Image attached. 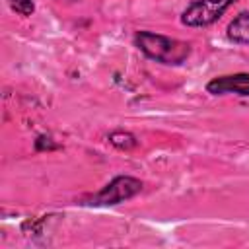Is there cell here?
Listing matches in <instances>:
<instances>
[{"label": "cell", "instance_id": "cell-3", "mask_svg": "<svg viewBox=\"0 0 249 249\" xmlns=\"http://www.w3.org/2000/svg\"><path fill=\"white\" fill-rule=\"evenodd\" d=\"M237 0H193L181 12L179 21L191 29H204L214 25Z\"/></svg>", "mask_w": 249, "mask_h": 249}, {"label": "cell", "instance_id": "cell-6", "mask_svg": "<svg viewBox=\"0 0 249 249\" xmlns=\"http://www.w3.org/2000/svg\"><path fill=\"white\" fill-rule=\"evenodd\" d=\"M107 140H109V144H111L113 148H117V150H121V152H130V150H134V148L138 146V138H136L132 132L123 130V128L109 132Z\"/></svg>", "mask_w": 249, "mask_h": 249}, {"label": "cell", "instance_id": "cell-5", "mask_svg": "<svg viewBox=\"0 0 249 249\" xmlns=\"http://www.w3.org/2000/svg\"><path fill=\"white\" fill-rule=\"evenodd\" d=\"M226 37L233 45L249 47V10L239 12L226 27Z\"/></svg>", "mask_w": 249, "mask_h": 249}, {"label": "cell", "instance_id": "cell-7", "mask_svg": "<svg viewBox=\"0 0 249 249\" xmlns=\"http://www.w3.org/2000/svg\"><path fill=\"white\" fill-rule=\"evenodd\" d=\"M8 6L14 14L21 18H29L35 12V2L33 0H8Z\"/></svg>", "mask_w": 249, "mask_h": 249}, {"label": "cell", "instance_id": "cell-1", "mask_svg": "<svg viewBox=\"0 0 249 249\" xmlns=\"http://www.w3.org/2000/svg\"><path fill=\"white\" fill-rule=\"evenodd\" d=\"M134 47L152 62L163 66H181L191 56V45L187 41L167 37L156 31L140 29L134 33Z\"/></svg>", "mask_w": 249, "mask_h": 249}, {"label": "cell", "instance_id": "cell-2", "mask_svg": "<svg viewBox=\"0 0 249 249\" xmlns=\"http://www.w3.org/2000/svg\"><path fill=\"white\" fill-rule=\"evenodd\" d=\"M144 183L138 177L132 175H117L107 185H103L97 193L89 195L84 204L88 206H115L121 202H126L140 195Z\"/></svg>", "mask_w": 249, "mask_h": 249}, {"label": "cell", "instance_id": "cell-4", "mask_svg": "<svg viewBox=\"0 0 249 249\" xmlns=\"http://www.w3.org/2000/svg\"><path fill=\"white\" fill-rule=\"evenodd\" d=\"M204 89L210 95H237L249 97V72L222 74L206 82Z\"/></svg>", "mask_w": 249, "mask_h": 249}]
</instances>
